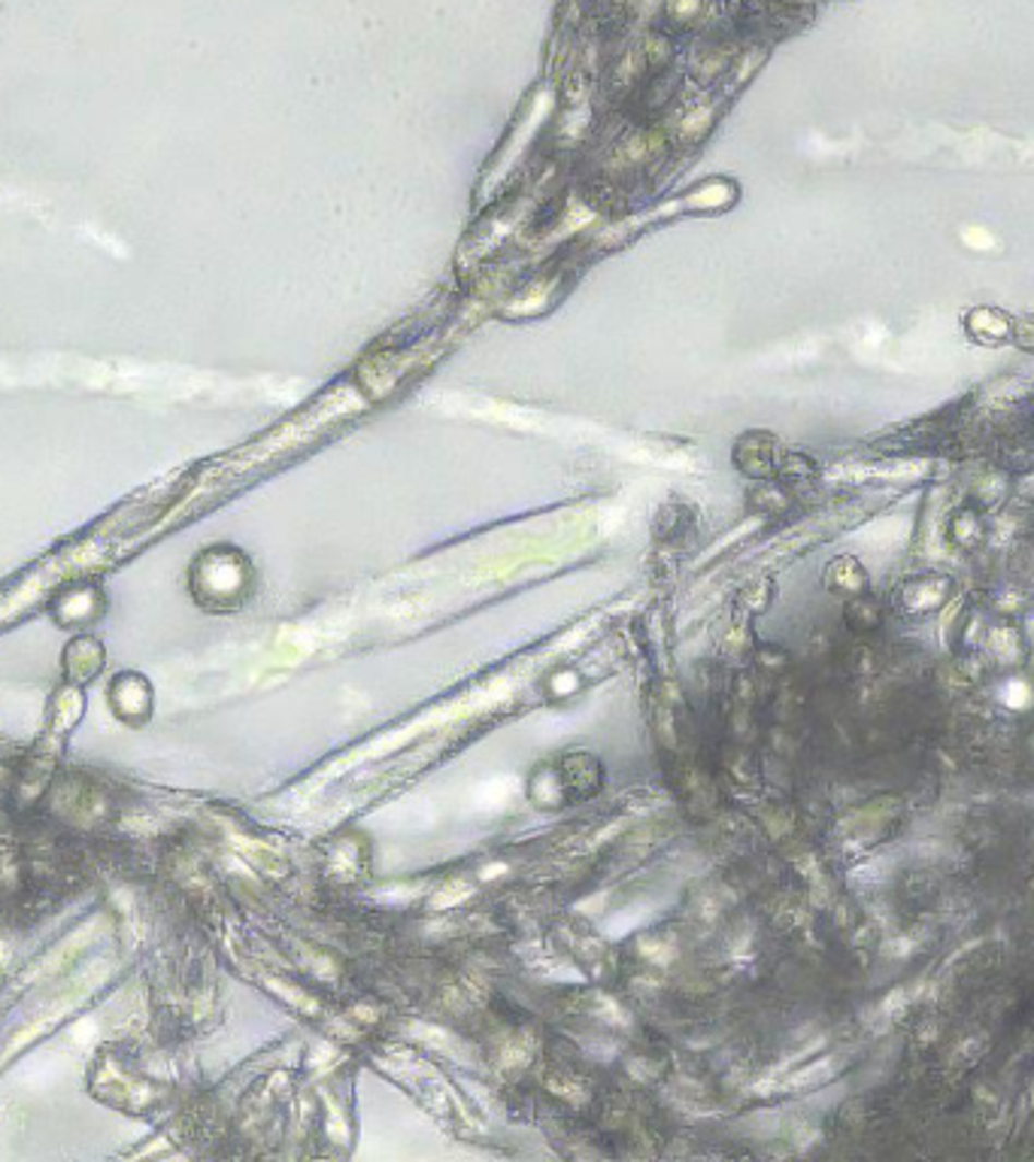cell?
I'll return each instance as SVG.
<instances>
[{"label": "cell", "mask_w": 1034, "mask_h": 1162, "mask_svg": "<svg viewBox=\"0 0 1034 1162\" xmlns=\"http://www.w3.org/2000/svg\"><path fill=\"white\" fill-rule=\"evenodd\" d=\"M110 705L119 720L128 726H140L153 714V686L140 674H122V678L112 680Z\"/></svg>", "instance_id": "obj_1"}, {"label": "cell", "mask_w": 1034, "mask_h": 1162, "mask_svg": "<svg viewBox=\"0 0 1034 1162\" xmlns=\"http://www.w3.org/2000/svg\"><path fill=\"white\" fill-rule=\"evenodd\" d=\"M965 332L971 334L977 344H1007L1010 334H1013V319L1007 316L1005 310H995V307H974L965 316Z\"/></svg>", "instance_id": "obj_2"}, {"label": "cell", "mask_w": 1034, "mask_h": 1162, "mask_svg": "<svg viewBox=\"0 0 1034 1162\" xmlns=\"http://www.w3.org/2000/svg\"><path fill=\"white\" fill-rule=\"evenodd\" d=\"M100 610V592L95 586H76V589H68L64 596L56 601V620L61 625H85L92 623Z\"/></svg>", "instance_id": "obj_3"}, {"label": "cell", "mask_w": 1034, "mask_h": 1162, "mask_svg": "<svg viewBox=\"0 0 1034 1162\" xmlns=\"http://www.w3.org/2000/svg\"><path fill=\"white\" fill-rule=\"evenodd\" d=\"M1010 340H1013L1017 346H1022V349L1034 352V316L1013 319V334H1010Z\"/></svg>", "instance_id": "obj_4"}]
</instances>
